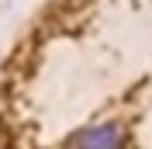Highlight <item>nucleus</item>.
I'll use <instances>...</instances> for the list:
<instances>
[{"instance_id": "obj_1", "label": "nucleus", "mask_w": 152, "mask_h": 149, "mask_svg": "<svg viewBox=\"0 0 152 149\" xmlns=\"http://www.w3.org/2000/svg\"><path fill=\"white\" fill-rule=\"evenodd\" d=\"M118 146H121V128L111 121L80 132V139H76V149H118Z\"/></svg>"}]
</instances>
